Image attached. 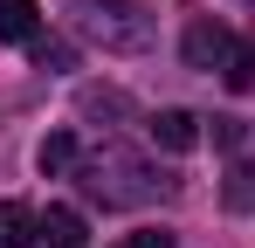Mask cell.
Instances as JSON below:
<instances>
[{
  "label": "cell",
  "instance_id": "cell-1",
  "mask_svg": "<svg viewBox=\"0 0 255 248\" xmlns=\"http://www.w3.org/2000/svg\"><path fill=\"white\" fill-rule=\"evenodd\" d=\"M76 179H83L90 200H104V207H152V200H166V193H172L166 172L145 165L138 152H125V145L83 152V159H76Z\"/></svg>",
  "mask_w": 255,
  "mask_h": 248
},
{
  "label": "cell",
  "instance_id": "cell-3",
  "mask_svg": "<svg viewBox=\"0 0 255 248\" xmlns=\"http://www.w3.org/2000/svg\"><path fill=\"white\" fill-rule=\"evenodd\" d=\"M228 48H235V35H228L214 14H193V21H186V41H179L186 69H221V62H228Z\"/></svg>",
  "mask_w": 255,
  "mask_h": 248
},
{
  "label": "cell",
  "instance_id": "cell-2",
  "mask_svg": "<svg viewBox=\"0 0 255 248\" xmlns=\"http://www.w3.org/2000/svg\"><path fill=\"white\" fill-rule=\"evenodd\" d=\"M69 21H76L83 41L111 48V55H138V48H152V14H145L138 0H69Z\"/></svg>",
  "mask_w": 255,
  "mask_h": 248
},
{
  "label": "cell",
  "instance_id": "cell-5",
  "mask_svg": "<svg viewBox=\"0 0 255 248\" xmlns=\"http://www.w3.org/2000/svg\"><path fill=\"white\" fill-rule=\"evenodd\" d=\"M42 235V214L28 200H0V248H35Z\"/></svg>",
  "mask_w": 255,
  "mask_h": 248
},
{
  "label": "cell",
  "instance_id": "cell-7",
  "mask_svg": "<svg viewBox=\"0 0 255 248\" xmlns=\"http://www.w3.org/2000/svg\"><path fill=\"white\" fill-rule=\"evenodd\" d=\"M0 41H35V0H0Z\"/></svg>",
  "mask_w": 255,
  "mask_h": 248
},
{
  "label": "cell",
  "instance_id": "cell-13",
  "mask_svg": "<svg viewBox=\"0 0 255 248\" xmlns=\"http://www.w3.org/2000/svg\"><path fill=\"white\" fill-rule=\"evenodd\" d=\"M131 248H172V235H166V228H138V235H131Z\"/></svg>",
  "mask_w": 255,
  "mask_h": 248
},
{
  "label": "cell",
  "instance_id": "cell-6",
  "mask_svg": "<svg viewBox=\"0 0 255 248\" xmlns=\"http://www.w3.org/2000/svg\"><path fill=\"white\" fill-rule=\"evenodd\" d=\"M42 235L48 242H35V248H83V214H76V207H48Z\"/></svg>",
  "mask_w": 255,
  "mask_h": 248
},
{
  "label": "cell",
  "instance_id": "cell-8",
  "mask_svg": "<svg viewBox=\"0 0 255 248\" xmlns=\"http://www.w3.org/2000/svg\"><path fill=\"white\" fill-rule=\"evenodd\" d=\"M221 83H228V90H255V41H235V48H228Z\"/></svg>",
  "mask_w": 255,
  "mask_h": 248
},
{
  "label": "cell",
  "instance_id": "cell-9",
  "mask_svg": "<svg viewBox=\"0 0 255 248\" xmlns=\"http://www.w3.org/2000/svg\"><path fill=\"white\" fill-rule=\"evenodd\" d=\"M35 165H42V172H76V138H69V131H55V138H42V152H35Z\"/></svg>",
  "mask_w": 255,
  "mask_h": 248
},
{
  "label": "cell",
  "instance_id": "cell-10",
  "mask_svg": "<svg viewBox=\"0 0 255 248\" xmlns=\"http://www.w3.org/2000/svg\"><path fill=\"white\" fill-rule=\"evenodd\" d=\"M228 207H242V214L255 207V172H249V165H235V172H228Z\"/></svg>",
  "mask_w": 255,
  "mask_h": 248
},
{
  "label": "cell",
  "instance_id": "cell-4",
  "mask_svg": "<svg viewBox=\"0 0 255 248\" xmlns=\"http://www.w3.org/2000/svg\"><path fill=\"white\" fill-rule=\"evenodd\" d=\"M145 138H152L159 152H193V145H200V118H193V111H159V118L145 124Z\"/></svg>",
  "mask_w": 255,
  "mask_h": 248
},
{
  "label": "cell",
  "instance_id": "cell-11",
  "mask_svg": "<svg viewBox=\"0 0 255 248\" xmlns=\"http://www.w3.org/2000/svg\"><path fill=\"white\" fill-rule=\"evenodd\" d=\"M35 62L42 69H69V41H35Z\"/></svg>",
  "mask_w": 255,
  "mask_h": 248
},
{
  "label": "cell",
  "instance_id": "cell-12",
  "mask_svg": "<svg viewBox=\"0 0 255 248\" xmlns=\"http://www.w3.org/2000/svg\"><path fill=\"white\" fill-rule=\"evenodd\" d=\"M214 145H228V152H235V145H242V124H235V118H214Z\"/></svg>",
  "mask_w": 255,
  "mask_h": 248
}]
</instances>
